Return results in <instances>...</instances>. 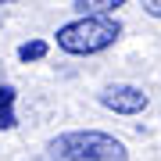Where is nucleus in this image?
Here are the masks:
<instances>
[{"instance_id":"obj_7","label":"nucleus","mask_w":161,"mask_h":161,"mask_svg":"<svg viewBox=\"0 0 161 161\" xmlns=\"http://www.w3.org/2000/svg\"><path fill=\"white\" fill-rule=\"evenodd\" d=\"M0 29H4V11H0Z\"/></svg>"},{"instance_id":"obj_1","label":"nucleus","mask_w":161,"mask_h":161,"mask_svg":"<svg viewBox=\"0 0 161 161\" xmlns=\"http://www.w3.org/2000/svg\"><path fill=\"white\" fill-rule=\"evenodd\" d=\"M118 40H122V22L118 18H75V22L58 25V32H54L58 50L72 54V58L100 54L108 47H115Z\"/></svg>"},{"instance_id":"obj_8","label":"nucleus","mask_w":161,"mask_h":161,"mask_svg":"<svg viewBox=\"0 0 161 161\" xmlns=\"http://www.w3.org/2000/svg\"><path fill=\"white\" fill-rule=\"evenodd\" d=\"M0 86H4V68H0Z\"/></svg>"},{"instance_id":"obj_6","label":"nucleus","mask_w":161,"mask_h":161,"mask_svg":"<svg viewBox=\"0 0 161 161\" xmlns=\"http://www.w3.org/2000/svg\"><path fill=\"white\" fill-rule=\"evenodd\" d=\"M143 11L150 18H161V0H143Z\"/></svg>"},{"instance_id":"obj_4","label":"nucleus","mask_w":161,"mask_h":161,"mask_svg":"<svg viewBox=\"0 0 161 161\" xmlns=\"http://www.w3.org/2000/svg\"><path fill=\"white\" fill-rule=\"evenodd\" d=\"M11 104H14V90H11V86H0V129H14V125H18Z\"/></svg>"},{"instance_id":"obj_5","label":"nucleus","mask_w":161,"mask_h":161,"mask_svg":"<svg viewBox=\"0 0 161 161\" xmlns=\"http://www.w3.org/2000/svg\"><path fill=\"white\" fill-rule=\"evenodd\" d=\"M43 58H47V43L43 40H32V43L18 47V61H25V64H29V61H43Z\"/></svg>"},{"instance_id":"obj_3","label":"nucleus","mask_w":161,"mask_h":161,"mask_svg":"<svg viewBox=\"0 0 161 161\" xmlns=\"http://www.w3.org/2000/svg\"><path fill=\"white\" fill-rule=\"evenodd\" d=\"M97 104L115 111V115H143L150 97L140 86H132V82H115V86H104L97 93Z\"/></svg>"},{"instance_id":"obj_2","label":"nucleus","mask_w":161,"mask_h":161,"mask_svg":"<svg viewBox=\"0 0 161 161\" xmlns=\"http://www.w3.org/2000/svg\"><path fill=\"white\" fill-rule=\"evenodd\" d=\"M47 150L58 161H129L125 143L100 129H68L54 136Z\"/></svg>"}]
</instances>
